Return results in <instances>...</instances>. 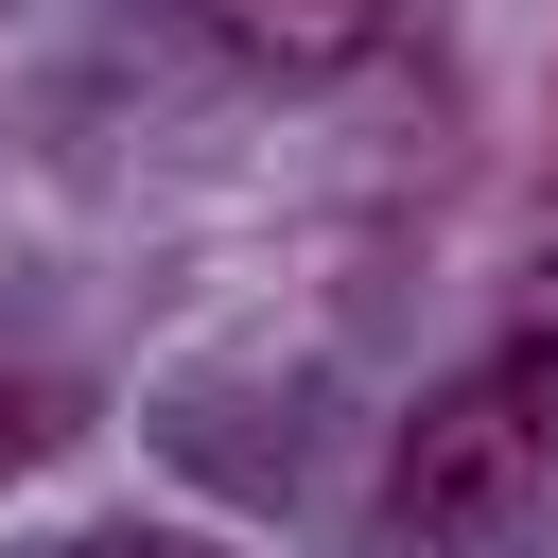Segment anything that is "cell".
<instances>
[{
	"label": "cell",
	"mask_w": 558,
	"mask_h": 558,
	"mask_svg": "<svg viewBox=\"0 0 558 558\" xmlns=\"http://www.w3.org/2000/svg\"><path fill=\"white\" fill-rule=\"evenodd\" d=\"M192 35L227 70H262V87H331V70H366L401 35V0H192Z\"/></svg>",
	"instance_id": "cell-2"
},
{
	"label": "cell",
	"mask_w": 558,
	"mask_h": 558,
	"mask_svg": "<svg viewBox=\"0 0 558 558\" xmlns=\"http://www.w3.org/2000/svg\"><path fill=\"white\" fill-rule=\"evenodd\" d=\"M541 471H558V349H488V366L418 384V418L384 453V541L471 558V541H506L541 506Z\"/></svg>",
	"instance_id": "cell-1"
},
{
	"label": "cell",
	"mask_w": 558,
	"mask_h": 558,
	"mask_svg": "<svg viewBox=\"0 0 558 558\" xmlns=\"http://www.w3.org/2000/svg\"><path fill=\"white\" fill-rule=\"evenodd\" d=\"M70 436H87V401H70L52 366H0V488H17V471H52Z\"/></svg>",
	"instance_id": "cell-3"
},
{
	"label": "cell",
	"mask_w": 558,
	"mask_h": 558,
	"mask_svg": "<svg viewBox=\"0 0 558 558\" xmlns=\"http://www.w3.org/2000/svg\"><path fill=\"white\" fill-rule=\"evenodd\" d=\"M87 558H209V541H87Z\"/></svg>",
	"instance_id": "cell-4"
}]
</instances>
